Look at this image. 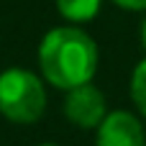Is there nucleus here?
<instances>
[{
    "mask_svg": "<svg viewBox=\"0 0 146 146\" xmlns=\"http://www.w3.org/2000/svg\"><path fill=\"white\" fill-rule=\"evenodd\" d=\"M123 10H146V0H113Z\"/></svg>",
    "mask_w": 146,
    "mask_h": 146,
    "instance_id": "0eeeda50",
    "label": "nucleus"
},
{
    "mask_svg": "<svg viewBox=\"0 0 146 146\" xmlns=\"http://www.w3.org/2000/svg\"><path fill=\"white\" fill-rule=\"evenodd\" d=\"M141 46L146 49V15H144V21H141Z\"/></svg>",
    "mask_w": 146,
    "mask_h": 146,
    "instance_id": "6e6552de",
    "label": "nucleus"
},
{
    "mask_svg": "<svg viewBox=\"0 0 146 146\" xmlns=\"http://www.w3.org/2000/svg\"><path fill=\"white\" fill-rule=\"evenodd\" d=\"M64 115L77 128H87V131L98 128L108 115V100L103 90L95 87L92 82L72 87L67 90V98H64Z\"/></svg>",
    "mask_w": 146,
    "mask_h": 146,
    "instance_id": "7ed1b4c3",
    "label": "nucleus"
},
{
    "mask_svg": "<svg viewBox=\"0 0 146 146\" xmlns=\"http://www.w3.org/2000/svg\"><path fill=\"white\" fill-rule=\"evenodd\" d=\"M131 100L136 110L146 118V59H141L131 74Z\"/></svg>",
    "mask_w": 146,
    "mask_h": 146,
    "instance_id": "423d86ee",
    "label": "nucleus"
},
{
    "mask_svg": "<svg viewBox=\"0 0 146 146\" xmlns=\"http://www.w3.org/2000/svg\"><path fill=\"white\" fill-rule=\"evenodd\" d=\"M44 146H54V144H44Z\"/></svg>",
    "mask_w": 146,
    "mask_h": 146,
    "instance_id": "1a4fd4ad",
    "label": "nucleus"
},
{
    "mask_svg": "<svg viewBox=\"0 0 146 146\" xmlns=\"http://www.w3.org/2000/svg\"><path fill=\"white\" fill-rule=\"evenodd\" d=\"M98 59V44L80 26H56L38 44L41 77L59 90H72L92 82Z\"/></svg>",
    "mask_w": 146,
    "mask_h": 146,
    "instance_id": "f257e3e1",
    "label": "nucleus"
},
{
    "mask_svg": "<svg viewBox=\"0 0 146 146\" xmlns=\"http://www.w3.org/2000/svg\"><path fill=\"white\" fill-rule=\"evenodd\" d=\"M46 110V90L38 74L10 67L0 72V115L10 123H36Z\"/></svg>",
    "mask_w": 146,
    "mask_h": 146,
    "instance_id": "f03ea898",
    "label": "nucleus"
},
{
    "mask_svg": "<svg viewBox=\"0 0 146 146\" xmlns=\"http://www.w3.org/2000/svg\"><path fill=\"white\" fill-rule=\"evenodd\" d=\"M54 3H56L59 15L72 21L74 26L92 21L100 10V0H54Z\"/></svg>",
    "mask_w": 146,
    "mask_h": 146,
    "instance_id": "39448f33",
    "label": "nucleus"
},
{
    "mask_svg": "<svg viewBox=\"0 0 146 146\" xmlns=\"http://www.w3.org/2000/svg\"><path fill=\"white\" fill-rule=\"evenodd\" d=\"M95 146H146L141 121L128 110H113L95 128Z\"/></svg>",
    "mask_w": 146,
    "mask_h": 146,
    "instance_id": "20e7f679",
    "label": "nucleus"
}]
</instances>
